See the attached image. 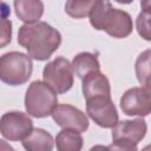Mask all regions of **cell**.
Returning a JSON list of instances; mask_svg holds the SVG:
<instances>
[{"label":"cell","instance_id":"cell-1","mask_svg":"<svg viewBox=\"0 0 151 151\" xmlns=\"http://www.w3.org/2000/svg\"><path fill=\"white\" fill-rule=\"evenodd\" d=\"M18 44L26 48L31 58L45 61L59 48L61 34L45 21L25 24L19 28Z\"/></svg>","mask_w":151,"mask_h":151},{"label":"cell","instance_id":"cell-2","mask_svg":"<svg viewBox=\"0 0 151 151\" xmlns=\"http://www.w3.org/2000/svg\"><path fill=\"white\" fill-rule=\"evenodd\" d=\"M88 17L94 29L104 31L112 38L123 39L132 33L133 24L130 14L113 8L109 0H96Z\"/></svg>","mask_w":151,"mask_h":151},{"label":"cell","instance_id":"cell-3","mask_svg":"<svg viewBox=\"0 0 151 151\" xmlns=\"http://www.w3.org/2000/svg\"><path fill=\"white\" fill-rule=\"evenodd\" d=\"M57 92L45 81L35 80L31 83L25 94V107L29 116L45 118L51 116L58 105Z\"/></svg>","mask_w":151,"mask_h":151},{"label":"cell","instance_id":"cell-4","mask_svg":"<svg viewBox=\"0 0 151 151\" xmlns=\"http://www.w3.org/2000/svg\"><path fill=\"white\" fill-rule=\"evenodd\" d=\"M33 64L28 54L21 52H8L0 58V79L2 83L18 86L22 85L32 76Z\"/></svg>","mask_w":151,"mask_h":151},{"label":"cell","instance_id":"cell-5","mask_svg":"<svg viewBox=\"0 0 151 151\" xmlns=\"http://www.w3.org/2000/svg\"><path fill=\"white\" fill-rule=\"evenodd\" d=\"M146 123L143 118L118 122L112 127V145L107 149L137 150L138 143L146 134Z\"/></svg>","mask_w":151,"mask_h":151},{"label":"cell","instance_id":"cell-6","mask_svg":"<svg viewBox=\"0 0 151 151\" xmlns=\"http://www.w3.org/2000/svg\"><path fill=\"white\" fill-rule=\"evenodd\" d=\"M73 73L72 64L64 57H57L44 67L42 78L58 94H61L73 86Z\"/></svg>","mask_w":151,"mask_h":151},{"label":"cell","instance_id":"cell-7","mask_svg":"<svg viewBox=\"0 0 151 151\" xmlns=\"http://www.w3.org/2000/svg\"><path fill=\"white\" fill-rule=\"evenodd\" d=\"M86 112L100 127L112 129L118 123V112L111 96L100 94L86 99Z\"/></svg>","mask_w":151,"mask_h":151},{"label":"cell","instance_id":"cell-8","mask_svg":"<svg viewBox=\"0 0 151 151\" xmlns=\"http://www.w3.org/2000/svg\"><path fill=\"white\" fill-rule=\"evenodd\" d=\"M32 130L33 122L24 112H6L0 119V132L2 137L8 140H24L32 132Z\"/></svg>","mask_w":151,"mask_h":151},{"label":"cell","instance_id":"cell-9","mask_svg":"<svg viewBox=\"0 0 151 151\" xmlns=\"http://www.w3.org/2000/svg\"><path fill=\"white\" fill-rule=\"evenodd\" d=\"M120 109L126 116L145 117L151 113V94L144 87H132L120 98Z\"/></svg>","mask_w":151,"mask_h":151},{"label":"cell","instance_id":"cell-10","mask_svg":"<svg viewBox=\"0 0 151 151\" xmlns=\"http://www.w3.org/2000/svg\"><path fill=\"white\" fill-rule=\"evenodd\" d=\"M51 116L57 125L63 129H73L79 132H85L88 129V119L86 114L70 104L57 105Z\"/></svg>","mask_w":151,"mask_h":151},{"label":"cell","instance_id":"cell-11","mask_svg":"<svg viewBox=\"0 0 151 151\" xmlns=\"http://www.w3.org/2000/svg\"><path fill=\"white\" fill-rule=\"evenodd\" d=\"M83 94L85 100L94 97V96H100V94H106L111 96V86L107 77L101 73L100 71L93 72L88 76H86L83 79Z\"/></svg>","mask_w":151,"mask_h":151},{"label":"cell","instance_id":"cell-12","mask_svg":"<svg viewBox=\"0 0 151 151\" xmlns=\"http://www.w3.org/2000/svg\"><path fill=\"white\" fill-rule=\"evenodd\" d=\"M17 17L25 24L39 21L44 14V4L41 0H14Z\"/></svg>","mask_w":151,"mask_h":151},{"label":"cell","instance_id":"cell-13","mask_svg":"<svg viewBox=\"0 0 151 151\" xmlns=\"http://www.w3.org/2000/svg\"><path fill=\"white\" fill-rule=\"evenodd\" d=\"M72 68L74 74L83 80L86 76L100 71V64L96 54L90 52H81L73 58Z\"/></svg>","mask_w":151,"mask_h":151},{"label":"cell","instance_id":"cell-14","mask_svg":"<svg viewBox=\"0 0 151 151\" xmlns=\"http://www.w3.org/2000/svg\"><path fill=\"white\" fill-rule=\"evenodd\" d=\"M53 145V137L44 129H33L22 140V146L28 151H51Z\"/></svg>","mask_w":151,"mask_h":151},{"label":"cell","instance_id":"cell-15","mask_svg":"<svg viewBox=\"0 0 151 151\" xmlns=\"http://www.w3.org/2000/svg\"><path fill=\"white\" fill-rule=\"evenodd\" d=\"M83 137L79 131L63 129L55 137V145L59 151H79L83 147Z\"/></svg>","mask_w":151,"mask_h":151},{"label":"cell","instance_id":"cell-16","mask_svg":"<svg viewBox=\"0 0 151 151\" xmlns=\"http://www.w3.org/2000/svg\"><path fill=\"white\" fill-rule=\"evenodd\" d=\"M134 70L139 84L151 94V48L143 51L138 55Z\"/></svg>","mask_w":151,"mask_h":151},{"label":"cell","instance_id":"cell-17","mask_svg":"<svg viewBox=\"0 0 151 151\" xmlns=\"http://www.w3.org/2000/svg\"><path fill=\"white\" fill-rule=\"evenodd\" d=\"M96 0H67L65 4V12L74 19H83L90 15V12Z\"/></svg>","mask_w":151,"mask_h":151},{"label":"cell","instance_id":"cell-18","mask_svg":"<svg viewBox=\"0 0 151 151\" xmlns=\"http://www.w3.org/2000/svg\"><path fill=\"white\" fill-rule=\"evenodd\" d=\"M138 34L147 41H151V11H142L136 20Z\"/></svg>","mask_w":151,"mask_h":151},{"label":"cell","instance_id":"cell-19","mask_svg":"<svg viewBox=\"0 0 151 151\" xmlns=\"http://www.w3.org/2000/svg\"><path fill=\"white\" fill-rule=\"evenodd\" d=\"M12 37V22L11 20H7L5 17L1 20V42L0 46L5 47L9 41Z\"/></svg>","mask_w":151,"mask_h":151},{"label":"cell","instance_id":"cell-20","mask_svg":"<svg viewBox=\"0 0 151 151\" xmlns=\"http://www.w3.org/2000/svg\"><path fill=\"white\" fill-rule=\"evenodd\" d=\"M140 7L143 11H151V0H140Z\"/></svg>","mask_w":151,"mask_h":151},{"label":"cell","instance_id":"cell-21","mask_svg":"<svg viewBox=\"0 0 151 151\" xmlns=\"http://www.w3.org/2000/svg\"><path fill=\"white\" fill-rule=\"evenodd\" d=\"M114 1H117L119 4H131L133 0H114Z\"/></svg>","mask_w":151,"mask_h":151}]
</instances>
